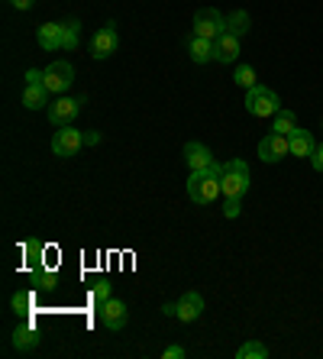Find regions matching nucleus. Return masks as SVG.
Returning <instances> with one entry per match:
<instances>
[{"label":"nucleus","instance_id":"nucleus-25","mask_svg":"<svg viewBox=\"0 0 323 359\" xmlns=\"http://www.w3.org/2000/svg\"><path fill=\"white\" fill-rule=\"evenodd\" d=\"M33 301H36L33 292H17L10 304H13V311H17V314H29V311H33Z\"/></svg>","mask_w":323,"mask_h":359},{"label":"nucleus","instance_id":"nucleus-8","mask_svg":"<svg viewBox=\"0 0 323 359\" xmlns=\"http://www.w3.org/2000/svg\"><path fill=\"white\" fill-rule=\"evenodd\" d=\"M284 156H291V146H288V136H282V133H268V136H262L259 140V159L262 162H278V159H284Z\"/></svg>","mask_w":323,"mask_h":359},{"label":"nucleus","instance_id":"nucleus-21","mask_svg":"<svg viewBox=\"0 0 323 359\" xmlns=\"http://www.w3.org/2000/svg\"><path fill=\"white\" fill-rule=\"evenodd\" d=\"M275 133H282V136H291L294 130H298V117H294V110H278L275 114V126H272Z\"/></svg>","mask_w":323,"mask_h":359},{"label":"nucleus","instance_id":"nucleus-18","mask_svg":"<svg viewBox=\"0 0 323 359\" xmlns=\"http://www.w3.org/2000/svg\"><path fill=\"white\" fill-rule=\"evenodd\" d=\"M49 91L42 88V84H26V91H23V107L26 110H42L46 104H49Z\"/></svg>","mask_w":323,"mask_h":359},{"label":"nucleus","instance_id":"nucleus-22","mask_svg":"<svg viewBox=\"0 0 323 359\" xmlns=\"http://www.w3.org/2000/svg\"><path fill=\"white\" fill-rule=\"evenodd\" d=\"M55 285H58V278H55V272H46V269H33V288L36 292H55Z\"/></svg>","mask_w":323,"mask_h":359},{"label":"nucleus","instance_id":"nucleus-29","mask_svg":"<svg viewBox=\"0 0 323 359\" xmlns=\"http://www.w3.org/2000/svg\"><path fill=\"white\" fill-rule=\"evenodd\" d=\"M310 165H314L317 172H323V142H320V146H317V149H314V156H310Z\"/></svg>","mask_w":323,"mask_h":359},{"label":"nucleus","instance_id":"nucleus-20","mask_svg":"<svg viewBox=\"0 0 323 359\" xmlns=\"http://www.w3.org/2000/svg\"><path fill=\"white\" fill-rule=\"evenodd\" d=\"M249 26H252V20H249L246 10H233L230 17H226V29H230L233 36H240V39L249 33Z\"/></svg>","mask_w":323,"mask_h":359},{"label":"nucleus","instance_id":"nucleus-10","mask_svg":"<svg viewBox=\"0 0 323 359\" xmlns=\"http://www.w3.org/2000/svg\"><path fill=\"white\" fill-rule=\"evenodd\" d=\"M81 110V100H71V97H58L49 104V123L52 126H71Z\"/></svg>","mask_w":323,"mask_h":359},{"label":"nucleus","instance_id":"nucleus-32","mask_svg":"<svg viewBox=\"0 0 323 359\" xmlns=\"http://www.w3.org/2000/svg\"><path fill=\"white\" fill-rule=\"evenodd\" d=\"M10 4H13V7H17V10H29V7H33V4H36V0H10Z\"/></svg>","mask_w":323,"mask_h":359},{"label":"nucleus","instance_id":"nucleus-7","mask_svg":"<svg viewBox=\"0 0 323 359\" xmlns=\"http://www.w3.org/2000/svg\"><path fill=\"white\" fill-rule=\"evenodd\" d=\"M116 49H120V33H116L114 23H107L104 29H97V33H94V39H91V55H94L97 62L110 59Z\"/></svg>","mask_w":323,"mask_h":359},{"label":"nucleus","instance_id":"nucleus-14","mask_svg":"<svg viewBox=\"0 0 323 359\" xmlns=\"http://www.w3.org/2000/svg\"><path fill=\"white\" fill-rule=\"evenodd\" d=\"M188 52H191V62H194V65H207V62H214V39H204V36L191 33Z\"/></svg>","mask_w":323,"mask_h":359},{"label":"nucleus","instance_id":"nucleus-13","mask_svg":"<svg viewBox=\"0 0 323 359\" xmlns=\"http://www.w3.org/2000/svg\"><path fill=\"white\" fill-rule=\"evenodd\" d=\"M184 159H188V165H191V172H200V168H210L214 165V152L204 146V142H188L184 146Z\"/></svg>","mask_w":323,"mask_h":359},{"label":"nucleus","instance_id":"nucleus-17","mask_svg":"<svg viewBox=\"0 0 323 359\" xmlns=\"http://www.w3.org/2000/svg\"><path fill=\"white\" fill-rule=\"evenodd\" d=\"M36 39H39V46L46 52L62 49V23H42L39 33H36Z\"/></svg>","mask_w":323,"mask_h":359},{"label":"nucleus","instance_id":"nucleus-27","mask_svg":"<svg viewBox=\"0 0 323 359\" xmlns=\"http://www.w3.org/2000/svg\"><path fill=\"white\" fill-rule=\"evenodd\" d=\"M91 298L97 301V304H104V301L110 298V282H107V278H100V282L94 285V288H91Z\"/></svg>","mask_w":323,"mask_h":359},{"label":"nucleus","instance_id":"nucleus-12","mask_svg":"<svg viewBox=\"0 0 323 359\" xmlns=\"http://www.w3.org/2000/svg\"><path fill=\"white\" fill-rule=\"evenodd\" d=\"M240 59V36H233L230 29L226 33H220L214 39V62H224V65H230V62Z\"/></svg>","mask_w":323,"mask_h":359},{"label":"nucleus","instance_id":"nucleus-24","mask_svg":"<svg viewBox=\"0 0 323 359\" xmlns=\"http://www.w3.org/2000/svg\"><path fill=\"white\" fill-rule=\"evenodd\" d=\"M233 81L240 84V88H246V91H249V88H256V84H259L256 68H252V65H240V68H236V75H233Z\"/></svg>","mask_w":323,"mask_h":359},{"label":"nucleus","instance_id":"nucleus-6","mask_svg":"<svg viewBox=\"0 0 323 359\" xmlns=\"http://www.w3.org/2000/svg\"><path fill=\"white\" fill-rule=\"evenodd\" d=\"M71 81H75V68H71V62L58 59L46 68V91L49 94H65L68 88H71Z\"/></svg>","mask_w":323,"mask_h":359},{"label":"nucleus","instance_id":"nucleus-19","mask_svg":"<svg viewBox=\"0 0 323 359\" xmlns=\"http://www.w3.org/2000/svg\"><path fill=\"white\" fill-rule=\"evenodd\" d=\"M78 36H81V23H78V20H65V23H62V49L75 52L78 49Z\"/></svg>","mask_w":323,"mask_h":359},{"label":"nucleus","instance_id":"nucleus-30","mask_svg":"<svg viewBox=\"0 0 323 359\" xmlns=\"http://www.w3.org/2000/svg\"><path fill=\"white\" fill-rule=\"evenodd\" d=\"M165 359H184V350L181 346H165V353H162Z\"/></svg>","mask_w":323,"mask_h":359},{"label":"nucleus","instance_id":"nucleus-5","mask_svg":"<svg viewBox=\"0 0 323 359\" xmlns=\"http://www.w3.org/2000/svg\"><path fill=\"white\" fill-rule=\"evenodd\" d=\"M220 33H226V17L214 7H204L194 13V36H204V39H217Z\"/></svg>","mask_w":323,"mask_h":359},{"label":"nucleus","instance_id":"nucleus-31","mask_svg":"<svg viewBox=\"0 0 323 359\" xmlns=\"http://www.w3.org/2000/svg\"><path fill=\"white\" fill-rule=\"evenodd\" d=\"M100 142V133L97 130H91V133H84V146H97Z\"/></svg>","mask_w":323,"mask_h":359},{"label":"nucleus","instance_id":"nucleus-16","mask_svg":"<svg viewBox=\"0 0 323 359\" xmlns=\"http://www.w3.org/2000/svg\"><path fill=\"white\" fill-rule=\"evenodd\" d=\"M13 350H20V353H33L36 346H39V330H36L33 324H20L17 330H13Z\"/></svg>","mask_w":323,"mask_h":359},{"label":"nucleus","instance_id":"nucleus-9","mask_svg":"<svg viewBox=\"0 0 323 359\" xmlns=\"http://www.w3.org/2000/svg\"><path fill=\"white\" fill-rule=\"evenodd\" d=\"M97 314H100V324L107 327V330H123L126 320H130L126 304L123 301H116V298H107L104 304H97Z\"/></svg>","mask_w":323,"mask_h":359},{"label":"nucleus","instance_id":"nucleus-26","mask_svg":"<svg viewBox=\"0 0 323 359\" xmlns=\"http://www.w3.org/2000/svg\"><path fill=\"white\" fill-rule=\"evenodd\" d=\"M26 266H29V269H39L42 266V243L39 240L26 243Z\"/></svg>","mask_w":323,"mask_h":359},{"label":"nucleus","instance_id":"nucleus-3","mask_svg":"<svg viewBox=\"0 0 323 359\" xmlns=\"http://www.w3.org/2000/svg\"><path fill=\"white\" fill-rule=\"evenodd\" d=\"M249 165L242 159L224 162V198H246L249 191Z\"/></svg>","mask_w":323,"mask_h":359},{"label":"nucleus","instance_id":"nucleus-1","mask_svg":"<svg viewBox=\"0 0 323 359\" xmlns=\"http://www.w3.org/2000/svg\"><path fill=\"white\" fill-rule=\"evenodd\" d=\"M224 194V162H214L210 168L191 172L188 178V198L194 204H214Z\"/></svg>","mask_w":323,"mask_h":359},{"label":"nucleus","instance_id":"nucleus-4","mask_svg":"<svg viewBox=\"0 0 323 359\" xmlns=\"http://www.w3.org/2000/svg\"><path fill=\"white\" fill-rule=\"evenodd\" d=\"M81 146H84V133L75 130V126H58L55 136H52V152H55L58 159H71V156H78Z\"/></svg>","mask_w":323,"mask_h":359},{"label":"nucleus","instance_id":"nucleus-23","mask_svg":"<svg viewBox=\"0 0 323 359\" xmlns=\"http://www.w3.org/2000/svg\"><path fill=\"white\" fill-rule=\"evenodd\" d=\"M236 359H268V346L259 340H249L246 346L236 350Z\"/></svg>","mask_w":323,"mask_h":359},{"label":"nucleus","instance_id":"nucleus-28","mask_svg":"<svg viewBox=\"0 0 323 359\" xmlns=\"http://www.w3.org/2000/svg\"><path fill=\"white\" fill-rule=\"evenodd\" d=\"M240 210H242V198H226V201H224V214H226L230 220L240 217Z\"/></svg>","mask_w":323,"mask_h":359},{"label":"nucleus","instance_id":"nucleus-11","mask_svg":"<svg viewBox=\"0 0 323 359\" xmlns=\"http://www.w3.org/2000/svg\"><path fill=\"white\" fill-rule=\"evenodd\" d=\"M200 314H204V298H200V292H184L181 298H178V304H174V318L181 320V324L198 320Z\"/></svg>","mask_w":323,"mask_h":359},{"label":"nucleus","instance_id":"nucleus-2","mask_svg":"<svg viewBox=\"0 0 323 359\" xmlns=\"http://www.w3.org/2000/svg\"><path fill=\"white\" fill-rule=\"evenodd\" d=\"M246 110L252 114V117L266 120V117H275V114L282 110V100H278V94H275L272 88L256 84V88H249L246 91Z\"/></svg>","mask_w":323,"mask_h":359},{"label":"nucleus","instance_id":"nucleus-15","mask_svg":"<svg viewBox=\"0 0 323 359\" xmlns=\"http://www.w3.org/2000/svg\"><path fill=\"white\" fill-rule=\"evenodd\" d=\"M288 146H291V156H298V159H310V156H314V149H317L314 136L307 133V130H301V126L288 136Z\"/></svg>","mask_w":323,"mask_h":359}]
</instances>
